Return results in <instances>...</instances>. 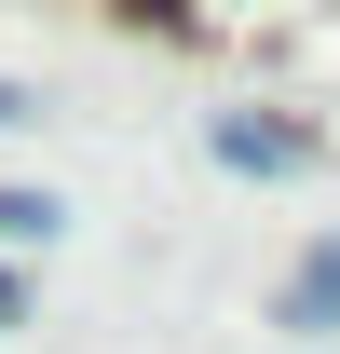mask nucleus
<instances>
[{
	"instance_id": "nucleus-5",
	"label": "nucleus",
	"mask_w": 340,
	"mask_h": 354,
	"mask_svg": "<svg viewBox=\"0 0 340 354\" xmlns=\"http://www.w3.org/2000/svg\"><path fill=\"white\" fill-rule=\"evenodd\" d=\"M0 327H14V286H0Z\"/></svg>"
},
{
	"instance_id": "nucleus-3",
	"label": "nucleus",
	"mask_w": 340,
	"mask_h": 354,
	"mask_svg": "<svg viewBox=\"0 0 340 354\" xmlns=\"http://www.w3.org/2000/svg\"><path fill=\"white\" fill-rule=\"evenodd\" d=\"M41 232H55V205H41V191H0V245H41Z\"/></svg>"
},
{
	"instance_id": "nucleus-1",
	"label": "nucleus",
	"mask_w": 340,
	"mask_h": 354,
	"mask_svg": "<svg viewBox=\"0 0 340 354\" xmlns=\"http://www.w3.org/2000/svg\"><path fill=\"white\" fill-rule=\"evenodd\" d=\"M218 164H245V177H299V164H313V136H299V123H258V109H232V123H218Z\"/></svg>"
},
{
	"instance_id": "nucleus-4",
	"label": "nucleus",
	"mask_w": 340,
	"mask_h": 354,
	"mask_svg": "<svg viewBox=\"0 0 340 354\" xmlns=\"http://www.w3.org/2000/svg\"><path fill=\"white\" fill-rule=\"evenodd\" d=\"M0 123H28V95H14V82H0Z\"/></svg>"
},
{
	"instance_id": "nucleus-2",
	"label": "nucleus",
	"mask_w": 340,
	"mask_h": 354,
	"mask_svg": "<svg viewBox=\"0 0 340 354\" xmlns=\"http://www.w3.org/2000/svg\"><path fill=\"white\" fill-rule=\"evenodd\" d=\"M286 327H340V232L313 245V272L286 286Z\"/></svg>"
}]
</instances>
